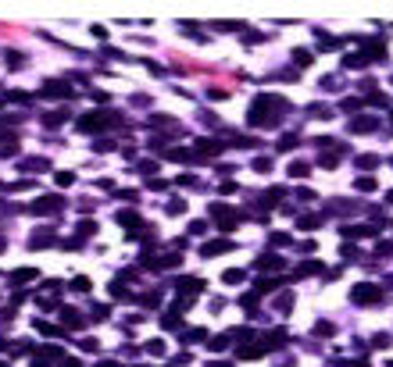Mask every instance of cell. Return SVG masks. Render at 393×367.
I'll return each instance as SVG.
<instances>
[{
  "instance_id": "cell-1",
  "label": "cell",
  "mask_w": 393,
  "mask_h": 367,
  "mask_svg": "<svg viewBox=\"0 0 393 367\" xmlns=\"http://www.w3.org/2000/svg\"><path fill=\"white\" fill-rule=\"evenodd\" d=\"M383 293H379V286H358L354 289V303H361V307H372V303H379Z\"/></svg>"
},
{
  "instance_id": "cell-2",
  "label": "cell",
  "mask_w": 393,
  "mask_h": 367,
  "mask_svg": "<svg viewBox=\"0 0 393 367\" xmlns=\"http://www.w3.org/2000/svg\"><path fill=\"white\" fill-rule=\"evenodd\" d=\"M104 125H107L104 114H86V118L79 121V132H97V129H104Z\"/></svg>"
},
{
  "instance_id": "cell-3",
  "label": "cell",
  "mask_w": 393,
  "mask_h": 367,
  "mask_svg": "<svg viewBox=\"0 0 393 367\" xmlns=\"http://www.w3.org/2000/svg\"><path fill=\"white\" fill-rule=\"evenodd\" d=\"M211 218L218 221L222 228H233V225H236V214H233V211H226V207H211Z\"/></svg>"
},
{
  "instance_id": "cell-4",
  "label": "cell",
  "mask_w": 393,
  "mask_h": 367,
  "mask_svg": "<svg viewBox=\"0 0 393 367\" xmlns=\"http://www.w3.org/2000/svg\"><path fill=\"white\" fill-rule=\"evenodd\" d=\"M226 250H233V242H229V239H215V242H208L200 253H204V257H215V253H226Z\"/></svg>"
},
{
  "instance_id": "cell-5",
  "label": "cell",
  "mask_w": 393,
  "mask_h": 367,
  "mask_svg": "<svg viewBox=\"0 0 393 367\" xmlns=\"http://www.w3.org/2000/svg\"><path fill=\"white\" fill-rule=\"evenodd\" d=\"M43 96H54V100H58V96H68V86H65V82H47V86H43Z\"/></svg>"
},
{
  "instance_id": "cell-6",
  "label": "cell",
  "mask_w": 393,
  "mask_h": 367,
  "mask_svg": "<svg viewBox=\"0 0 393 367\" xmlns=\"http://www.w3.org/2000/svg\"><path fill=\"white\" fill-rule=\"evenodd\" d=\"M350 132H376V118H354Z\"/></svg>"
},
{
  "instance_id": "cell-7",
  "label": "cell",
  "mask_w": 393,
  "mask_h": 367,
  "mask_svg": "<svg viewBox=\"0 0 393 367\" xmlns=\"http://www.w3.org/2000/svg\"><path fill=\"white\" fill-rule=\"evenodd\" d=\"M58 207H61V200H58V196H50V200L43 196V200H36V207H32V211H36V214H47V211H58Z\"/></svg>"
},
{
  "instance_id": "cell-8",
  "label": "cell",
  "mask_w": 393,
  "mask_h": 367,
  "mask_svg": "<svg viewBox=\"0 0 393 367\" xmlns=\"http://www.w3.org/2000/svg\"><path fill=\"white\" fill-rule=\"evenodd\" d=\"M61 317H65V324L68 328H82L86 321H82V314H76V310H61Z\"/></svg>"
},
{
  "instance_id": "cell-9",
  "label": "cell",
  "mask_w": 393,
  "mask_h": 367,
  "mask_svg": "<svg viewBox=\"0 0 393 367\" xmlns=\"http://www.w3.org/2000/svg\"><path fill=\"white\" fill-rule=\"evenodd\" d=\"M365 50H368L372 57H383V54H386V47H383V39H368V43H365Z\"/></svg>"
},
{
  "instance_id": "cell-10",
  "label": "cell",
  "mask_w": 393,
  "mask_h": 367,
  "mask_svg": "<svg viewBox=\"0 0 393 367\" xmlns=\"http://www.w3.org/2000/svg\"><path fill=\"white\" fill-rule=\"evenodd\" d=\"M308 171H311V168H308L304 160H293V164H290V175H293V178H308Z\"/></svg>"
},
{
  "instance_id": "cell-11",
  "label": "cell",
  "mask_w": 393,
  "mask_h": 367,
  "mask_svg": "<svg viewBox=\"0 0 393 367\" xmlns=\"http://www.w3.org/2000/svg\"><path fill=\"white\" fill-rule=\"evenodd\" d=\"M257 268H275V271H279V268H283V257H261Z\"/></svg>"
},
{
  "instance_id": "cell-12",
  "label": "cell",
  "mask_w": 393,
  "mask_h": 367,
  "mask_svg": "<svg viewBox=\"0 0 393 367\" xmlns=\"http://www.w3.org/2000/svg\"><path fill=\"white\" fill-rule=\"evenodd\" d=\"M147 353H151V357H164V342H161V339L147 342Z\"/></svg>"
},
{
  "instance_id": "cell-13",
  "label": "cell",
  "mask_w": 393,
  "mask_h": 367,
  "mask_svg": "<svg viewBox=\"0 0 393 367\" xmlns=\"http://www.w3.org/2000/svg\"><path fill=\"white\" fill-rule=\"evenodd\" d=\"M354 186H358L361 193H372V189H376V178H368V175H365V178H358Z\"/></svg>"
},
{
  "instance_id": "cell-14",
  "label": "cell",
  "mask_w": 393,
  "mask_h": 367,
  "mask_svg": "<svg viewBox=\"0 0 393 367\" xmlns=\"http://www.w3.org/2000/svg\"><path fill=\"white\" fill-rule=\"evenodd\" d=\"M365 65H368V61H365V54H361V57H358V54H350V57H347V68H365Z\"/></svg>"
},
{
  "instance_id": "cell-15",
  "label": "cell",
  "mask_w": 393,
  "mask_h": 367,
  "mask_svg": "<svg viewBox=\"0 0 393 367\" xmlns=\"http://www.w3.org/2000/svg\"><path fill=\"white\" fill-rule=\"evenodd\" d=\"M293 61H297L301 68H308V65H311V54H304V50H297V54H293Z\"/></svg>"
},
{
  "instance_id": "cell-16",
  "label": "cell",
  "mask_w": 393,
  "mask_h": 367,
  "mask_svg": "<svg viewBox=\"0 0 393 367\" xmlns=\"http://www.w3.org/2000/svg\"><path fill=\"white\" fill-rule=\"evenodd\" d=\"M29 278H36V271H32V268H25V271H14V282H29Z\"/></svg>"
},
{
  "instance_id": "cell-17",
  "label": "cell",
  "mask_w": 393,
  "mask_h": 367,
  "mask_svg": "<svg viewBox=\"0 0 393 367\" xmlns=\"http://www.w3.org/2000/svg\"><path fill=\"white\" fill-rule=\"evenodd\" d=\"M358 164H361V168H376V164H379V157H372V153H368V157H358Z\"/></svg>"
},
{
  "instance_id": "cell-18",
  "label": "cell",
  "mask_w": 393,
  "mask_h": 367,
  "mask_svg": "<svg viewBox=\"0 0 393 367\" xmlns=\"http://www.w3.org/2000/svg\"><path fill=\"white\" fill-rule=\"evenodd\" d=\"M72 178H76L72 171H58V186H72Z\"/></svg>"
},
{
  "instance_id": "cell-19",
  "label": "cell",
  "mask_w": 393,
  "mask_h": 367,
  "mask_svg": "<svg viewBox=\"0 0 393 367\" xmlns=\"http://www.w3.org/2000/svg\"><path fill=\"white\" fill-rule=\"evenodd\" d=\"M254 168H257V171H268V168H272V160H268V157H257V160H254Z\"/></svg>"
},
{
  "instance_id": "cell-20",
  "label": "cell",
  "mask_w": 393,
  "mask_h": 367,
  "mask_svg": "<svg viewBox=\"0 0 393 367\" xmlns=\"http://www.w3.org/2000/svg\"><path fill=\"white\" fill-rule=\"evenodd\" d=\"M290 307H293V296H290V293L279 296V310H290Z\"/></svg>"
},
{
  "instance_id": "cell-21",
  "label": "cell",
  "mask_w": 393,
  "mask_h": 367,
  "mask_svg": "<svg viewBox=\"0 0 393 367\" xmlns=\"http://www.w3.org/2000/svg\"><path fill=\"white\" fill-rule=\"evenodd\" d=\"M61 367H79V360H61Z\"/></svg>"
}]
</instances>
